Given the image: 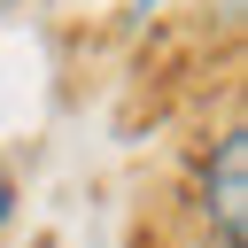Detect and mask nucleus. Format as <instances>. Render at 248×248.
Here are the masks:
<instances>
[{
  "instance_id": "f257e3e1",
  "label": "nucleus",
  "mask_w": 248,
  "mask_h": 248,
  "mask_svg": "<svg viewBox=\"0 0 248 248\" xmlns=\"http://www.w3.org/2000/svg\"><path fill=\"white\" fill-rule=\"evenodd\" d=\"M202 217L217 225L225 248L248 240V132H225L202 163Z\"/></svg>"
},
{
  "instance_id": "f03ea898",
  "label": "nucleus",
  "mask_w": 248,
  "mask_h": 248,
  "mask_svg": "<svg viewBox=\"0 0 248 248\" xmlns=\"http://www.w3.org/2000/svg\"><path fill=\"white\" fill-rule=\"evenodd\" d=\"M8 209H16V178L0 170V225H8Z\"/></svg>"
},
{
  "instance_id": "7ed1b4c3",
  "label": "nucleus",
  "mask_w": 248,
  "mask_h": 248,
  "mask_svg": "<svg viewBox=\"0 0 248 248\" xmlns=\"http://www.w3.org/2000/svg\"><path fill=\"white\" fill-rule=\"evenodd\" d=\"M140 8H155V0H140Z\"/></svg>"
}]
</instances>
